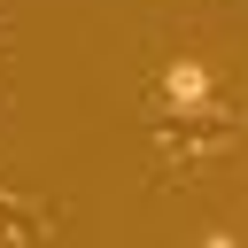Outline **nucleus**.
Wrapping results in <instances>:
<instances>
[{"mask_svg": "<svg viewBox=\"0 0 248 248\" xmlns=\"http://www.w3.org/2000/svg\"><path fill=\"white\" fill-rule=\"evenodd\" d=\"M209 93H217V85H209L202 62H170V70H163V101H170V108H202Z\"/></svg>", "mask_w": 248, "mask_h": 248, "instance_id": "nucleus-1", "label": "nucleus"}, {"mask_svg": "<svg viewBox=\"0 0 248 248\" xmlns=\"http://www.w3.org/2000/svg\"><path fill=\"white\" fill-rule=\"evenodd\" d=\"M202 248H240V240H232V232H209V240H202Z\"/></svg>", "mask_w": 248, "mask_h": 248, "instance_id": "nucleus-2", "label": "nucleus"}]
</instances>
